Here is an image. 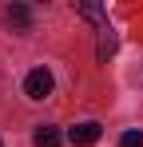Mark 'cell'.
Returning <instances> with one entry per match:
<instances>
[{
    "label": "cell",
    "instance_id": "cell-6",
    "mask_svg": "<svg viewBox=\"0 0 143 147\" xmlns=\"http://www.w3.org/2000/svg\"><path fill=\"white\" fill-rule=\"evenodd\" d=\"M8 28H12V32H28V28H32V8L12 4V8H8Z\"/></svg>",
    "mask_w": 143,
    "mask_h": 147
},
{
    "label": "cell",
    "instance_id": "cell-1",
    "mask_svg": "<svg viewBox=\"0 0 143 147\" xmlns=\"http://www.w3.org/2000/svg\"><path fill=\"white\" fill-rule=\"evenodd\" d=\"M24 96L28 99H48L52 96V72L48 68H32L24 76Z\"/></svg>",
    "mask_w": 143,
    "mask_h": 147
},
{
    "label": "cell",
    "instance_id": "cell-5",
    "mask_svg": "<svg viewBox=\"0 0 143 147\" xmlns=\"http://www.w3.org/2000/svg\"><path fill=\"white\" fill-rule=\"evenodd\" d=\"M32 143H36V147H60V143H64V135H60L52 123H40V127L32 131Z\"/></svg>",
    "mask_w": 143,
    "mask_h": 147
},
{
    "label": "cell",
    "instance_id": "cell-3",
    "mask_svg": "<svg viewBox=\"0 0 143 147\" xmlns=\"http://www.w3.org/2000/svg\"><path fill=\"white\" fill-rule=\"evenodd\" d=\"M76 12H80L88 24H95V32H99V28H107V12H103L99 4H92V0H80V4H76Z\"/></svg>",
    "mask_w": 143,
    "mask_h": 147
},
{
    "label": "cell",
    "instance_id": "cell-8",
    "mask_svg": "<svg viewBox=\"0 0 143 147\" xmlns=\"http://www.w3.org/2000/svg\"><path fill=\"white\" fill-rule=\"evenodd\" d=\"M0 147H4V143H0Z\"/></svg>",
    "mask_w": 143,
    "mask_h": 147
},
{
    "label": "cell",
    "instance_id": "cell-4",
    "mask_svg": "<svg viewBox=\"0 0 143 147\" xmlns=\"http://www.w3.org/2000/svg\"><path fill=\"white\" fill-rule=\"evenodd\" d=\"M115 48H119V40H115V32H111V24H107V28H99V44H95V56L107 64V60L115 56Z\"/></svg>",
    "mask_w": 143,
    "mask_h": 147
},
{
    "label": "cell",
    "instance_id": "cell-2",
    "mask_svg": "<svg viewBox=\"0 0 143 147\" xmlns=\"http://www.w3.org/2000/svg\"><path fill=\"white\" fill-rule=\"evenodd\" d=\"M99 135H103V127H99L95 119H88V123H76V127L68 131V139H72L76 147H92L95 139H99Z\"/></svg>",
    "mask_w": 143,
    "mask_h": 147
},
{
    "label": "cell",
    "instance_id": "cell-7",
    "mask_svg": "<svg viewBox=\"0 0 143 147\" xmlns=\"http://www.w3.org/2000/svg\"><path fill=\"white\" fill-rule=\"evenodd\" d=\"M119 147H143V131H123L119 135Z\"/></svg>",
    "mask_w": 143,
    "mask_h": 147
}]
</instances>
